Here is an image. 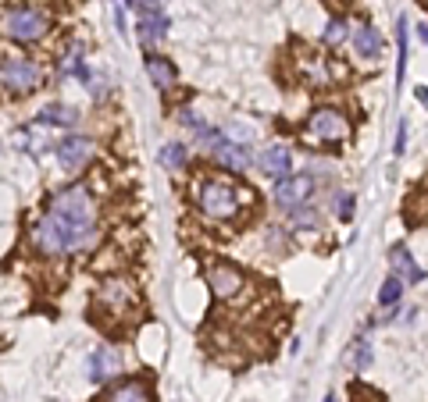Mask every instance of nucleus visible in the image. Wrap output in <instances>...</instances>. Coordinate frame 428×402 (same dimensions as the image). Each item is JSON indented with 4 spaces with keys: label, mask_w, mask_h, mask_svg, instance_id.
Returning <instances> with one entry per match:
<instances>
[{
    "label": "nucleus",
    "mask_w": 428,
    "mask_h": 402,
    "mask_svg": "<svg viewBox=\"0 0 428 402\" xmlns=\"http://www.w3.org/2000/svg\"><path fill=\"white\" fill-rule=\"evenodd\" d=\"M46 29H50V18L39 8H15V11L8 8L4 11V36L15 43H36L46 36Z\"/></svg>",
    "instance_id": "nucleus-4"
},
{
    "label": "nucleus",
    "mask_w": 428,
    "mask_h": 402,
    "mask_svg": "<svg viewBox=\"0 0 428 402\" xmlns=\"http://www.w3.org/2000/svg\"><path fill=\"white\" fill-rule=\"evenodd\" d=\"M353 46H357V57H379L382 53V36H379V29H374L371 22H360L357 29H353Z\"/></svg>",
    "instance_id": "nucleus-11"
},
{
    "label": "nucleus",
    "mask_w": 428,
    "mask_h": 402,
    "mask_svg": "<svg viewBox=\"0 0 428 402\" xmlns=\"http://www.w3.org/2000/svg\"><path fill=\"white\" fill-rule=\"evenodd\" d=\"M125 4H129V8H132V4H136V0H125Z\"/></svg>",
    "instance_id": "nucleus-29"
},
{
    "label": "nucleus",
    "mask_w": 428,
    "mask_h": 402,
    "mask_svg": "<svg viewBox=\"0 0 428 402\" xmlns=\"http://www.w3.org/2000/svg\"><path fill=\"white\" fill-rule=\"evenodd\" d=\"M29 242H32V249H36L39 257H61V253H65V239H61L58 228H54L50 217H39V221L29 228Z\"/></svg>",
    "instance_id": "nucleus-9"
},
{
    "label": "nucleus",
    "mask_w": 428,
    "mask_h": 402,
    "mask_svg": "<svg viewBox=\"0 0 428 402\" xmlns=\"http://www.w3.org/2000/svg\"><path fill=\"white\" fill-rule=\"evenodd\" d=\"M107 402H150V388L143 381H125L107 395Z\"/></svg>",
    "instance_id": "nucleus-16"
},
{
    "label": "nucleus",
    "mask_w": 428,
    "mask_h": 402,
    "mask_svg": "<svg viewBox=\"0 0 428 402\" xmlns=\"http://www.w3.org/2000/svg\"><path fill=\"white\" fill-rule=\"evenodd\" d=\"M371 363V349H367V338H360V349H357V367Z\"/></svg>",
    "instance_id": "nucleus-24"
},
{
    "label": "nucleus",
    "mask_w": 428,
    "mask_h": 402,
    "mask_svg": "<svg viewBox=\"0 0 428 402\" xmlns=\"http://www.w3.org/2000/svg\"><path fill=\"white\" fill-rule=\"evenodd\" d=\"M39 125H61V129H72L75 125V110L72 107H61V103H50L39 110Z\"/></svg>",
    "instance_id": "nucleus-17"
},
{
    "label": "nucleus",
    "mask_w": 428,
    "mask_h": 402,
    "mask_svg": "<svg viewBox=\"0 0 428 402\" xmlns=\"http://www.w3.org/2000/svg\"><path fill=\"white\" fill-rule=\"evenodd\" d=\"M314 221H317V217H314L310 210H293V224H296V228H300V224H303V228H314Z\"/></svg>",
    "instance_id": "nucleus-23"
},
{
    "label": "nucleus",
    "mask_w": 428,
    "mask_h": 402,
    "mask_svg": "<svg viewBox=\"0 0 428 402\" xmlns=\"http://www.w3.org/2000/svg\"><path fill=\"white\" fill-rule=\"evenodd\" d=\"M146 72H150V79L160 86V89H172L175 86V68L165 61V57H157V53H146Z\"/></svg>",
    "instance_id": "nucleus-13"
},
{
    "label": "nucleus",
    "mask_w": 428,
    "mask_h": 402,
    "mask_svg": "<svg viewBox=\"0 0 428 402\" xmlns=\"http://www.w3.org/2000/svg\"><path fill=\"white\" fill-rule=\"evenodd\" d=\"M325 402H336V398H332V395H329V398H325Z\"/></svg>",
    "instance_id": "nucleus-30"
},
{
    "label": "nucleus",
    "mask_w": 428,
    "mask_h": 402,
    "mask_svg": "<svg viewBox=\"0 0 428 402\" xmlns=\"http://www.w3.org/2000/svg\"><path fill=\"white\" fill-rule=\"evenodd\" d=\"M396 43H400V61H396V79H403V68H407V22L400 18L396 25Z\"/></svg>",
    "instance_id": "nucleus-21"
},
{
    "label": "nucleus",
    "mask_w": 428,
    "mask_h": 402,
    "mask_svg": "<svg viewBox=\"0 0 428 402\" xmlns=\"http://www.w3.org/2000/svg\"><path fill=\"white\" fill-rule=\"evenodd\" d=\"M239 193L229 182H203L196 189V207L210 217V221H232L239 214Z\"/></svg>",
    "instance_id": "nucleus-3"
},
{
    "label": "nucleus",
    "mask_w": 428,
    "mask_h": 402,
    "mask_svg": "<svg viewBox=\"0 0 428 402\" xmlns=\"http://www.w3.org/2000/svg\"><path fill=\"white\" fill-rule=\"evenodd\" d=\"M186 157H189L186 143H168L165 150H160V160H165V167H186Z\"/></svg>",
    "instance_id": "nucleus-19"
},
{
    "label": "nucleus",
    "mask_w": 428,
    "mask_h": 402,
    "mask_svg": "<svg viewBox=\"0 0 428 402\" xmlns=\"http://www.w3.org/2000/svg\"><path fill=\"white\" fill-rule=\"evenodd\" d=\"M343 39H346V22H343V18H332V22L325 25V43H329V46H339Z\"/></svg>",
    "instance_id": "nucleus-22"
},
{
    "label": "nucleus",
    "mask_w": 428,
    "mask_h": 402,
    "mask_svg": "<svg viewBox=\"0 0 428 402\" xmlns=\"http://www.w3.org/2000/svg\"><path fill=\"white\" fill-rule=\"evenodd\" d=\"M310 189H314L310 175H286V179H279V182H275V193H272V196H275V203H279V207L296 210V207H303V203H307Z\"/></svg>",
    "instance_id": "nucleus-8"
},
{
    "label": "nucleus",
    "mask_w": 428,
    "mask_h": 402,
    "mask_svg": "<svg viewBox=\"0 0 428 402\" xmlns=\"http://www.w3.org/2000/svg\"><path fill=\"white\" fill-rule=\"evenodd\" d=\"M389 260H393V271H396L400 278H407V281H424V271H421V267L414 264V257H410V253H407L403 246H396Z\"/></svg>",
    "instance_id": "nucleus-14"
},
{
    "label": "nucleus",
    "mask_w": 428,
    "mask_h": 402,
    "mask_svg": "<svg viewBox=\"0 0 428 402\" xmlns=\"http://www.w3.org/2000/svg\"><path fill=\"white\" fill-rule=\"evenodd\" d=\"M207 150L214 153V160H218L225 171H236V175H243V171L250 167V150L236 139H225V136H207Z\"/></svg>",
    "instance_id": "nucleus-6"
},
{
    "label": "nucleus",
    "mask_w": 428,
    "mask_h": 402,
    "mask_svg": "<svg viewBox=\"0 0 428 402\" xmlns=\"http://www.w3.org/2000/svg\"><path fill=\"white\" fill-rule=\"evenodd\" d=\"M417 96H421V100L428 103V89H421V86H417Z\"/></svg>",
    "instance_id": "nucleus-28"
},
{
    "label": "nucleus",
    "mask_w": 428,
    "mask_h": 402,
    "mask_svg": "<svg viewBox=\"0 0 428 402\" xmlns=\"http://www.w3.org/2000/svg\"><path fill=\"white\" fill-rule=\"evenodd\" d=\"M0 79H4V89L15 93V96H25L32 93L39 82H43V68L36 61L22 53H4V65H0Z\"/></svg>",
    "instance_id": "nucleus-5"
},
{
    "label": "nucleus",
    "mask_w": 428,
    "mask_h": 402,
    "mask_svg": "<svg viewBox=\"0 0 428 402\" xmlns=\"http://www.w3.org/2000/svg\"><path fill=\"white\" fill-rule=\"evenodd\" d=\"M350 210H353V196H339V217L343 221L350 217Z\"/></svg>",
    "instance_id": "nucleus-25"
},
{
    "label": "nucleus",
    "mask_w": 428,
    "mask_h": 402,
    "mask_svg": "<svg viewBox=\"0 0 428 402\" xmlns=\"http://www.w3.org/2000/svg\"><path fill=\"white\" fill-rule=\"evenodd\" d=\"M207 285H210V296H214V299L229 303V299H236V296L243 292L246 278H243L236 267H229V264H210V267H207Z\"/></svg>",
    "instance_id": "nucleus-7"
},
{
    "label": "nucleus",
    "mask_w": 428,
    "mask_h": 402,
    "mask_svg": "<svg viewBox=\"0 0 428 402\" xmlns=\"http://www.w3.org/2000/svg\"><path fill=\"white\" fill-rule=\"evenodd\" d=\"M89 157H93V139H86V136H68V139L58 143V160H61L65 171L86 167Z\"/></svg>",
    "instance_id": "nucleus-10"
},
{
    "label": "nucleus",
    "mask_w": 428,
    "mask_h": 402,
    "mask_svg": "<svg viewBox=\"0 0 428 402\" xmlns=\"http://www.w3.org/2000/svg\"><path fill=\"white\" fill-rule=\"evenodd\" d=\"M46 217H50L54 228L61 232L65 253H79V249L93 246V239H96V232H100V228H96V200H93V193H89L86 186H68V189H61L58 196H54Z\"/></svg>",
    "instance_id": "nucleus-1"
},
{
    "label": "nucleus",
    "mask_w": 428,
    "mask_h": 402,
    "mask_svg": "<svg viewBox=\"0 0 428 402\" xmlns=\"http://www.w3.org/2000/svg\"><path fill=\"white\" fill-rule=\"evenodd\" d=\"M403 146H407V129L400 125V136H396V153H403Z\"/></svg>",
    "instance_id": "nucleus-26"
},
{
    "label": "nucleus",
    "mask_w": 428,
    "mask_h": 402,
    "mask_svg": "<svg viewBox=\"0 0 428 402\" xmlns=\"http://www.w3.org/2000/svg\"><path fill=\"white\" fill-rule=\"evenodd\" d=\"M303 139L310 146H343L350 139V118L336 107H317L303 125Z\"/></svg>",
    "instance_id": "nucleus-2"
},
{
    "label": "nucleus",
    "mask_w": 428,
    "mask_h": 402,
    "mask_svg": "<svg viewBox=\"0 0 428 402\" xmlns=\"http://www.w3.org/2000/svg\"><path fill=\"white\" fill-rule=\"evenodd\" d=\"M165 29H168V18L160 15V11H146V15L139 18V36H143V43L160 39V36H165Z\"/></svg>",
    "instance_id": "nucleus-18"
},
{
    "label": "nucleus",
    "mask_w": 428,
    "mask_h": 402,
    "mask_svg": "<svg viewBox=\"0 0 428 402\" xmlns=\"http://www.w3.org/2000/svg\"><path fill=\"white\" fill-rule=\"evenodd\" d=\"M417 36H421V43L428 46V22H421V25H417Z\"/></svg>",
    "instance_id": "nucleus-27"
},
{
    "label": "nucleus",
    "mask_w": 428,
    "mask_h": 402,
    "mask_svg": "<svg viewBox=\"0 0 428 402\" xmlns=\"http://www.w3.org/2000/svg\"><path fill=\"white\" fill-rule=\"evenodd\" d=\"M118 370V360H115V353H107V349H96L93 356H89V377L93 381H107Z\"/></svg>",
    "instance_id": "nucleus-15"
},
{
    "label": "nucleus",
    "mask_w": 428,
    "mask_h": 402,
    "mask_svg": "<svg viewBox=\"0 0 428 402\" xmlns=\"http://www.w3.org/2000/svg\"><path fill=\"white\" fill-rule=\"evenodd\" d=\"M400 292H403V285H400V278L393 274V278H386V285L379 289V303H382V306H393V303L400 299Z\"/></svg>",
    "instance_id": "nucleus-20"
},
{
    "label": "nucleus",
    "mask_w": 428,
    "mask_h": 402,
    "mask_svg": "<svg viewBox=\"0 0 428 402\" xmlns=\"http://www.w3.org/2000/svg\"><path fill=\"white\" fill-rule=\"evenodd\" d=\"M260 167H264L272 179H286L289 171H293V157H289V150H286V146H272V150H264Z\"/></svg>",
    "instance_id": "nucleus-12"
}]
</instances>
